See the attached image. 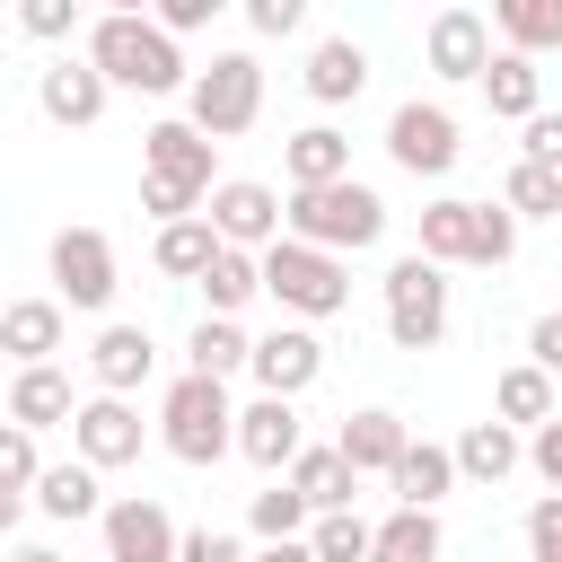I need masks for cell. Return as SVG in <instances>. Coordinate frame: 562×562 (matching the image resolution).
<instances>
[{"label":"cell","mask_w":562,"mask_h":562,"mask_svg":"<svg viewBox=\"0 0 562 562\" xmlns=\"http://www.w3.org/2000/svg\"><path fill=\"white\" fill-rule=\"evenodd\" d=\"M140 211L158 220V228H176V220H202V202L220 193V140H202L193 123H149L140 132Z\"/></svg>","instance_id":"1"},{"label":"cell","mask_w":562,"mask_h":562,"mask_svg":"<svg viewBox=\"0 0 562 562\" xmlns=\"http://www.w3.org/2000/svg\"><path fill=\"white\" fill-rule=\"evenodd\" d=\"M88 61H97L105 88H140V97H176V88H193L176 35H158V18H140V9H105V18L88 26Z\"/></svg>","instance_id":"2"},{"label":"cell","mask_w":562,"mask_h":562,"mask_svg":"<svg viewBox=\"0 0 562 562\" xmlns=\"http://www.w3.org/2000/svg\"><path fill=\"white\" fill-rule=\"evenodd\" d=\"M281 237H299V246H316V255H360V246L386 237V202H378V184L342 176V184L290 193V202H281Z\"/></svg>","instance_id":"3"},{"label":"cell","mask_w":562,"mask_h":562,"mask_svg":"<svg viewBox=\"0 0 562 562\" xmlns=\"http://www.w3.org/2000/svg\"><path fill=\"white\" fill-rule=\"evenodd\" d=\"M422 263H509L518 255V220H509V202H430L422 211V246H413Z\"/></svg>","instance_id":"4"},{"label":"cell","mask_w":562,"mask_h":562,"mask_svg":"<svg viewBox=\"0 0 562 562\" xmlns=\"http://www.w3.org/2000/svg\"><path fill=\"white\" fill-rule=\"evenodd\" d=\"M158 439H167L176 465H220V457L237 448V404H228V386L184 369V378L167 386V404H158Z\"/></svg>","instance_id":"5"},{"label":"cell","mask_w":562,"mask_h":562,"mask_svg":"<svg viewBox=\"0 0 562 562\" xmlns=\"http://www.w3.org/2000/svg\"><path fill=\"white\" fill-rule=\"evenodd\" d=\"M255 114H263V61L255 53H211V70H193V88H184V123L202 140H237Z\"/></svg>","instance_id":"6"},{"label":"cell","mask_w":562,"mask_h":562,"mask_svg":"<svg viewBox=\"0 0 562 562\" xmlns=\"http://www.w3.org/2000/svg\"><path fill=\"white\" fill-rule=\"evenodd\" d=\"M263 299H281L290 316H342L351 272H342V255H316V246L281 237V246H263Z\"/></svg>","instance_id":"7"},{"label":"cell","mask_w":562,"mask_h":562,"mask_svg":"<svg viewBox=\"0 0 562 562\" xmlns=\"http://www.w3.org/2000/svg\"><path fill=\"white\" fill-rule=\"evenodd\" d=\"M386 334H395V351H439V334H448V272L439 263H422V255L386 263Z\"/></svg>","instance_id":"8"},{"label":"cell","mask_w":562,"mask_h":562,"mask_svg":"<svg viewBox=\"0 0 562 562\" xmlns=\"http://www.w3.org/2000/svg\"><path fill=\"white\" fill-rule=\"evenodd\" d=\"M202 220H211V237H220V246H237V255L281 246V193H272V184H255V176H220V193L202 202Z\"/></svg>","instance_id":"9"},{"label":"cell","mask_w":562,"mask_h":562,"mask_svg":"<svg viewBox=\"0 0 562 562\" xmlns=\"http://www.w3.org/2000/svg\"><path fill=\"white\" fill-rule=\"evenodd\" d=\"M457 114L448 105H422V97H404L395 114H386V158L404 167V176H448L457 167Z\"/></svg>","instance_id":"10"},{"label":"cell","mask_w":562,"mask_h":562,"mask_svg":"<svg viewBox=\"0 0 562 562\" xmlns=\"http://www.w3.org/2000/svg\"><path fill=\"white\" fill-rule=\"evenodd\" d=\"M114 246H105V228H61L53 237V299L61 307H114Z\"/></svg>","instance_id":"11"},{"label":"cell","mask_w":562,"mask_h":562,"mask_svg":"<svg viewBox=\"0 0 562 562\" xmlns=\"http://www.w3.org/2000/svg\"><path fill=\"white\" fill-rule=\"evenodd\" d=\"M105 562H176V544H184V527L149 501V492H123V501H105Z\"/></svg>","instance_id":"12"},{"label":"cell","mask_w":562,"mask_h":562,"mask_svg":"<svg viewBox=\"0 0 562 562\" xmlns=\"http://www.w3.org/2000/svg\"><path fill=\"white\" fill-rule=\"evenodd\" d=\"M255 386L263 395H281V404H299L307 386H316V369H325V342L307 334V325H272V334H255Z\"/></svg>","instance_id":"13"},{"label":"cell","mask_w":562,"mask_h":562,"mask_svg":"<svg viewBox=\"0 0 562 562\" xmlns=\"http://www.w3.org/2000/svg\"><path fill=\"white\" fill-rule=\"evenodd\" d=\"M70 448H79V465L114 474V465L140 457V413H132L123 395H88V404L70 413Z\"/></svg>","instance_id":"14"},{"label":"cell","mask_w":562,"mask_h":562,"mask_svg":"<svg viewBox=\"0 0 562 562\" xmlns=\"http://www.w3.org/2000/svg\"><path fill=\"white\" fill-rule=\"evenodd\" d=\"M299 448H307V430H299V404H281V395H255V404L237 413V457H246V465H263V474H290V465H299Z\"/></svg>","instance_id":"15"},{"label":"cell","mask_w":562,"mask_h":562,"mask_svg":"<svg viewBox=\"0 0 562 562\" xmlns=\"http://www.w3.org/2000/svg\"><path fill=\"white\" fill-rule=\"evenodd\" d=\"M422 53H430L439 79H483L492 70V18L483 9H439L430 35H422Z\"/></svg>","instance_id":"16"},{"label":"cell","mask_w":562,"mask_h":562,"mask_svg":"<svg viewBox=\"0 0 562 562\" xmlns=\"http://www.w3.org/2000/svg\"><path fill=\"white\" fill-rule=\"evenodd\" d=\"M105 79H97V61H53L44 79H35V105H44V123H61V132H88L97 114H105Z\"/></svg>","instance_id":"17"},{"label":"cell","mask_w":562,"mask_h":562,"mask_svg":"<svg viewBox=\"0 0 562 562\" xmlns=\"http://www.w3.org/2000/svg\"><path fill=\"white\" fill-rule=\"evenodd\" d=\"M88 369H97V395H123L132 404V386H149V369H158V342L140 325H105L88 342Z\"/></svg>","instance_id":"18"},{"label":"cell","mask_w":562,"mask_h":562,"mask_svg":"<svg viewBox=\"0 0 562 562\" xmlns=\"http://www.w3.org/2000/svg\"><path fill=\"white\" fill-rule=\"evenodd\" d=\"M0 351L18 369H53V351H61V299H9L0 307Z\"/></svg>","instance_id":"19"},{"label":"cell","mask_w":562,"mask_h":562,"mask_svg":"<svg viewBox=\"0 0 562 562\" xmlns=\"http://www.w3.org/2000/svg\"><path fill=\"white\" fill-rule=\"evenodd\" d=\"M334 448H342V465H351V474H395V457L413 448V430H404L386 404H369V413H351V422H342V439H334Z\"/></svg>","instance_id":"20"},{"label":"cell","mask_w":562,"mask_h":562,"mask_svg":"<svg viewBox=\"0 0 562 562\" xmlns=\"http://www.w3.org/2000/svg\"><path fill=\"white\" fill-rule=\"evenodd\" d=\"M395 509H439L448 492H457V448H439V439H413L404 457H395Z\"/></svg>","instance_id":"21"},{"label":"cell","mask_w":562,"mask_h":562,"mask_svg":"<svg viewBox=\"0 0 562 562\" xmlns=\"http://www.w3.org/2000/svg\"><path fill=\"white\" fill-rule=\"evenodd\" d=\"M281 167H290V193H316V184H342V176H351V140H342L334 123H307V132H290V149H281Z\"/></svg>","instance_id":"22"},{"label":"cell","mask_w":562,"mask_h":562,"mask_svg":"<svg viewBox=\"0 0 562 562\" xmlns=\"http://www.w3.org/2000/svg\"><path fill=\"white\" fill-rule=\"evenodd\" d=\"M246 360H255V334H246L237 316H202V325L184 334V369H193V378H220V386H228Z\"/></svg>","instance_id":"23"},{"label":"cell","mask_w":562,"mask_h":562,"mask_svg":"<svg viewBox=\"0 0 562 562\" xmlns=\"http://www.w3.org/2000/svg\"><path fill=\"white\" fill-rule=\"evenodd\" d=\"M360 88H369V53H360L351 35H325V44L307 53V97H316V105H351Z\"/></svg>","instance_id":"24"},{"label":"cell","mask_w":562,"mask_h":562,"mask_svg":"<svg viewBox=\"0 0 562 562\" xmlns=\"http://www.w3.org/2000/svg\"><path fill=\"white\" fill-rule=\"evenodd\" d=\"M290 492H299L316 518H334V509H351L360 474L342 465V448H299V465H290Z\"/></svg>","instance_id":"25"},{"label":"cell","mask_w":562,"mask_h":562,"mask_svg":"<svg viewBox=\"0 0 562 562\" xmlns=\"http://www.w3.org/2000/svg\"><path fill=\"white\" fill-rule=\"evenodd\" d=\"M492 35H501V53H553L562 44V0H492Z\"/></svg>","instance_id":"26"},{"label":"cell","mask_w":562,"mask_h":562,"mask_svg":"<svg viewBox=\"0 0 562 562\" xmlns=\"http://www.w3.org/2000/svg\"><path fill=\"white\" fill-rule=\"evenodd\" d=\"M483 97H492V114H501V123H536V114H544V105H536V97H544V70H536L527 53H492Z\"/></svg>","instance_id":"27"},{"label":"cell","mask_w":562,"mask_h":562,"mask_svg":"<svg viewBox=\"0 0 562 562\" xmlns=\"http://www.w3.org/2000/svg\"><path fill=\"white\" fill-rule=\"evenodd\" d=\"M518 457H527V448H518L509 422H465V439H457V474H465V483H509Z\"/></svg>","instance_id":"28"},{"label":"cell","mask_w":562,"mask_h":562,"mask_svg":"<svg viewBox=\"0 0 562 562\" xmlns=\"http://www.w3.org/2000/svg\"><path fill=\"white\" fill-rule=\"evenodd\" d=\"M35 509H44V518H61V527H70V518H105L97 465H79V457H70V465H44V474H35Z\"/></svg>","instance_id":"29"},{"label":"cell","mask_w":562,"mask_h":562,"mask_svg":"<svg viewBox=\"0 0 562 562\" xmlns=\"http://www.w3.org/2000/svg\"><path fill=\"white\" fill-rule=\"evenodd\" d=\"M79 404H70V378L61 369H18V386H9V422L18 430H53V422H70Z\"/></svg>","instance_id":"30"},{"label":"cell","mask_w":562,"mask_h":562,"mask_svg":"<svg viewBox=\"0 0 562 562\" xmlns=\"http://www.w3.org/2000/svg\"><path fill=\"white\" fill-rule=\"evenodd\" d=\"M492 422H509V430H518V422H536V430H544V422H553V378H544L536 360L501 369V386H492Z\"/></svg>","instance_id":"31"},{"label":"cell","mask_w":562,"mask_h":562,"mask_svg":"<svg viewBox=\"0 0 562 562\" xmlns=\"http://www.w3.org/2000/svg\"><path fill=\"white\" fill-rule=\"evenodd\" d=\"M369 562H439V509H395V518H378Z\"/></svg>","instance_id":"32"},{"label":"cell","mask_w":562,"mask_h":562,"mask_svg":"<svg viewBox=\"0 0 562 562\" xmlns=\"http://www.w3.org/2000/svg\"><path fill=\"white\" fill-rule=\"evenodd\" d=\"M255 290H263V255H237V246H220V255H211V272H202V299H211V316H237Z\"/></svg>","instance_id":"33"},{"label":"cell","mask_w":562,"mask_h":562,"mask_svg":"<svg viewBox=\"0 0 562 562\" xmlns=\"http://www.w3.org/2000/svg\"><path fill=\"white\" fill-rule=\"evenodd\" d=\"M246 527H255L263 544H290V536H307V527H316V509H307V501L290 492V474H281V483H263V492L246 501Z\"/></svg>","instance_id":"34"},{"label":"cell","mask_w":562,"mask_h":562,"mask_svg":"<svg viewBox=\"0 0 562 562\" xmlns=\"http://www.w3.org/2000/svg\"><path fill=\"white\" fill-rule=\"evenodd\" d=\"M158 272H176V281H202L211 272V255H220V237H211V220H176V228H158Z\"/></svg>","instance_id":"35"},{"label":"cell","mask_w":562,"mask_h":562,"mask_svg":"<svg viewBox=\"0 0 562 562\" xmlns=\"http://www.w3.org/2000/svg\"><path fill=\"white\" fill-rule=\"evenodd\" d=\"M369 536H378V527H369L360 509H334V518L307 527V553H316V562H369Z\"/></svg>","instance_id":"36"},{"label":"cell","mask_w":562,"mask_h":562,"mask_svg":"<svg viewBox=\"0 0 562 562\" xmlns=\"http://www.w3.org/2000/svg\"><path fill=\"white\" fill-rule=\"evenodd\" d=\"M501 202H509V220H553L562 211V176H544V167H509V184H501Z\"/></svg>","instance_id":"37"},{"label":"cell","mask_w":562,"mask_h":562,"mask_svg":"<svg viewBox=\"0 0 562 562\" xmlns=\"http://www.w3.org/2000/svg\"><path fill=\"white\" fill-rule=\"evenodd\" d=\"M35 474H44V457H35V430L0 422V492H26V501H35Z\"/></svg>","instance_id":"38"},{"label":"cell","mask_w":562,"mask_h":562,"mask_svg":"<svg viewBox=\"0 0 562 562\" xmlns=\"http://www.w3.org/2000/svg\"><path fill=\"white\" fill-rule=\"evenodd\" d=\"M18 26H26L35 44H61V35L79 26V0H26V9H18Z\"/></svg>","instance_id":"39"},{"label":"cell","mask_w":562,"mask_h":562,"mask_svg":"<svg viewBox=\"0 0 562 562\" xmlns=\"http://www.w3.org/2000/svg\"><path fill=\"white\" fill-rule=\"evenodd\" d=\"M527 553H536V562H562V492H544V501L527 509Z\"/></svg>","instance_id":"40"},{"label":"cell","mask_w":562,"mask_h":562,"mask_svg":"<svg viewBox=\"0 0 562 562\" xmlns=\"http://www.w3.org/2000/svg\"><path fill=\"white\" fill-rule=\"evenodd\" d=\"M246 26L255 35H299L307 26V0H246Z\"/></svg>","instance_id":"41"},{"label":"cell","mask_w":562,"mask_h":562,"mask_svg":"<svg viewBox=\"0 0 562 562\" xmlns=\"http://www.w3.org/2000/svg\"><path fill=\"white\" fill-rule=\"evenodd\" d=\"M518 132H527V167L562 176V114H536V123H518Z\"/></svg>","instance_id":"42"},{"label":"cell","mask_w":562,"mask_h":562,"mask_svg":"<svg viewBox=\"0 0 562 562\" xmlns=\"http://www.w3.org/2000/svg\"><path fill=\"white\" fill-rule=\"evenodd\" d=\"M527 360H536L544 378H562V307H544V316L527 325Z\"/></svg>","instance_id":"43"},{"label":"cell","mask_w":562,"mask_h":562,"mask_svg":"<svg viewBox=\"0 0 562 562\" xmlns=\"http://www.w3.org/2000/svg\"><path fill=\"white\" fill-rule=\"evenodd\" d=\"M176 562H255V553H237V536H220V527H193L176 544Z\"/></svg>","instance_id":"44"},{"label":"cell","mask_w":562,"mask_h":562,"mask_svg":"<svg viewBox=\"0 0 562 562\" xmlns=\"http://www.w3.org/2000/svg\"><path fill=\"white\" fill-rule=\"evenodd\" d=\"M211 18H220V0H158V35H193Z\"/></svg>","instance_id":"45"},{"label":"cell","mask_w":562,"mask_h":562,"mask_svg":"<svg viewBox=\"0 0 562 562\" xmlns=\"http://www.w3.org/2000/svg\"><path fill=\"white\" fill-rule=\"evenodd\" d=\"M527 465L544 474V492H562V422H544V430L527 439Z\"/></svg>","instance_id":"46"},{"label":"cell","mask_w":562,"mask_h":562,"mask_svg":"<svg viewBox=\"0 0 562 562\" xmlns=\"http://www.w3.org/2000/svg\"><path fill=\"white\" fill-rule=\"evenodd\" d=\"M18 518H26V492H0V536H9Z\"/></svg>","instance_id":"47"},{"label":"cell","mask_w":562,"mask_h":562,"mask_svg":"<svg viewBox=\"0 0 562 562\" xmlns=\"http://www.w3.org/2000/svg\"><path fill=\"white\" fill-rule=\"evenodd\" d=\"M9 562H61V553H53V544H18Z\"/></svg>","instance_id":"48"}]
</instances>
